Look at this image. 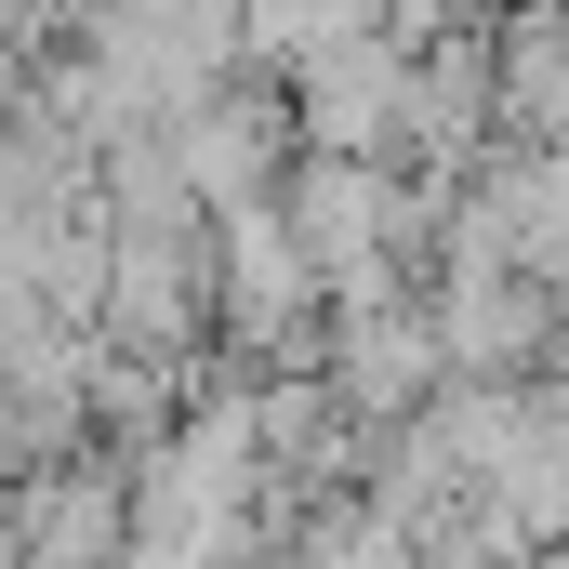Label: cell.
Instances as JSON below:
<instances>
[{
    "label": "cell",
    "instance_id": "cell-1",
    "mask_svg": "<svg viewBox=\"0 0 569 569\" xmlns=\"http://www.w3.org/2000/svg\"><path fill=\"white\" fill-rule=\"evenodd\" d=\"M159 159H172V186H186L212 226H239V212H279L305 133H291L279 80H266V67H239V80H212L199 107H172V120H159Z\"/></svg>",
    "mask_w": 569,
    "mask_h": 569
},
{
    "label": "cell",
    "instance_id": "cell-2",
    "mask_svg": "<svg viewBox=\"0 0 569 569\" xmlns=\"http://www.w3.org/2000/svg\"><path fill=\"white\" fill-rule=\"evenodd\" d=\"M0 530H13V569H120L133 557V463L80 450V463L0 490Z\"/></svg>",
    "mask_w": 569,
    "mask_h": 569
}]
</instances>
